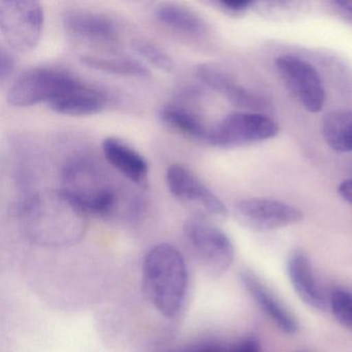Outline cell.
Segmentation results:
<instances>
[{
    "label": "cell",
    "instance_id": "19",
    "mask_svg": "<svg viewBox=\"0 0 352 352\" xmlns=\"http://www.w3.org/2000/svg\"><path fill=\"white\" fill-rule=\"evenodd\" d=\"M322 135L333 151H352V110L339 109L325 115L322 121Z\"/></svg>",
    "mask_w": 352,
    "mask_h": 352
},
{
    "label": "cell",
    "instance_id": "3",
    "mask_svg": "<svg viewBox=\"0 0 352 352\" xmlns=\"http://www.w3.org/2000/svg\"><path fill=\"white\" fill-rule=\"evenodd\" d=\"M60 190L86 214L111 217L120 206V192L114 181L98 164L76 158L65 164Z\"/></svg>",
    "mask_w": 352,
    "mask_h": 352
},
{
    "label": "cell",
    "instance_id": "14",
    "mask_svg": "<svg viewBox=\"0 0 352 352\" xmlns=\"http://www.w3.org/2000/svg\"><path fill=\"white\" fill-rule=\"evenodd\" d=\"M107 162L133 184H146L149 175L147 160L137 150L122 140L107 138L102 144Z\"/></svg>",
    "mask_w": 352,
    "mask_h": 352
},
{
    "label": "cell",
    "instance_id": "10",
    "mask_svg": "<svg viewBox=\"0 0 352 352\" xmlns=\"http://www.w3.org/2000/svg\"><path fill=\"white\" fill-rule=\"evenodd\" d=\"M234 213L242 226L257 232L279 230L302 219L300 209L274 199H245L236 206Z\"/></svg>",
    "mask_w": 352,
    "mask_h": 352
},
{
    "label": "cell",
    "instance_id": "9",
    "mask_svg": "<svg viewBox=\"0 0 352 352\" xmlns=\"http://www.w3.org/2000/svg\"><path fill=\"white\" fill-rule=\"evenodd\" d=\"M166 185L170 192L182 203L199 209L204 215L216 219L228 216L226 205L190 170L172 164L166 170Z\"/></svg>",
    "mask_w": 352,
    "mask_h": 352
},
{
    "label": "cell",
    "instance_id": "16",
    "mask_svg": "<svg viewBox=\"0 0 352 352\" xmlns=\"http://www.w3.org/2000/svg\"><path fill=\"white\" fill-rule=\"evenodd\" d=\"M102 92L80 83L67 94L48 104L51 110L65 116L82 117L98 114L106 107Z\"/></svg>",
    "mask_w": 352,
    "mask_h": 352
},
{
    "label": "cell",
    "instance_id": "22",
    "mask_svg": "<svg viewBox=\"0 0 352 352\" xmlns=\"http://www.w3.org/2000/svg\"><path fill=\"white\" fill-rule=\"evenodd\" d=\"M329 305L336 320L352 331L351 290L341 287L331 290Z\"/></svg>",
    "mask_w": 352,
    "mask_h": 352
},
{
    "label": "cell",
    "instance_id": "20",
    "mask_svg": "<svg viewBox=\"0 0 352 352\" xmlns=\"http://www.w3.org/2000/svg\"><path fill=\"white\" fill-rule=\"evenodd\" d=\"M80 60L86 67L102 73L131 78H148L150 76V72L145 65L126 57L82 55Z\"/></svg>",
    "mask_w": 352,
    "mask_h": 352
},
{
    "label": "cell",
    "instance_id": "1",
    "mask_svg": "<svg viewBox=\"0 0 352 352\" xmlns=\"http://www.w3.org/2000/svg\"><path fill=\"white\" fill-rule=\"evenodd\" d=\"M24 236L43 247L69 246L87 230V214L63 191H44L26 197L18 209Z\"/></svg>",
    "mask_w": 352,
    "mask_h": 352
},
{
    "label": "cell",
    "instance_id": "13",
    "mask_svg": "<svg viewBox=\"0 0 352 352\" xmlns=\"http://www.w3.org/2000/svg\"><path fill=\"white\" fill-rule=\"evenodd\" d=\"M241 280L259 308L283 333L289 335L298 333V322L296 316L253 272L242 271Z\"/></svg>",
    "mask_w": 352,
    "mask_h": 352
},
{
    "label": "cell",
    "instance_id": "21",
    "mask_svg": "<svg viewBox=\"0 0 352 352\" xmlns=\"http://www.w3.org/2000/svg\"><path fill=\"white\" fill-rule=\"evenodd\" d=\"M164 352H261V347L256 339L248 337L232 344L208 340L173 348Z\"/></svg>",
    "mask_w": 352,
    "mask_h": 352
},
{
    "label": "cell",
    "instance_id": "23",
    "mask_svg": "<svg viewBox=\"0 0 352 352\" xmlns=\"http://www.w3.org/2000/svg\"><path fill=\"white\" fill-rule=\"evenodd\" d=\"M131 46L138 55H140L144 60L147 61L156 69H162L164 72H170L174 69V63H173L170 55H168V53L164 52L156 45L152 44L148 41L137 40L133 41Z\"/></svg>",
    "mask_w": 352,
    "mask_h": 352
},
{
    "label": "cell",
    "instance_id": "12",
    "mask_svg": "<svg viewBox=\"0 0 352 352\" xmlns=\"http://www.w3.org/2000/svg\"><path fill=\"white\" fill-rule=\"evenodd\" d=\"M195 75L208 87L221 94L238 108L246 109L250 112L263 111L269 107L265 98L241 86L226 69L219 65L211 63L197 65Z\"/></svg>",
    "mask_w": 352,
    "mask_h": 352
},
{
    "label": "cell",
    "instance_id": "2",
    "mask_svg": "<svg viewBox=\"0 0 352 352\" xmlns=\"http://www.w3.org/2000/svg\"><path fill=\"white\" fill-rule=\"evenodd\" d=\"M143 282L146 296L164 317L180 314L188 294L186 261L180 251L168 243L156 245L144 258Z\"/></svg>",
    "mask_w": 352,
    "mask_h": 352
},
{
    "label": "cell",
    "instance_id": "7",
    "mask_svg": "<svg viewBox=\"0 0 352 352\" xmlns=\"http://www.w3.org/2000/svg\"><path fill=\"white\" fill-rule=\"evenodd\" d=\"M279 126L265 115L234 112L210 127L207 143L220 148L239 147L276 137Z\"/></svg>",
    "mask_w": 352,
    "mask_h": 352
},
{
    "label": "cell",
    "instance_id": "26",
    "mask_svg": "<svg viewBox=\"0 0 352 352\" xmlns=\"http://www.w3.org/2000/svg\"><path fill=\"white\" fill-rule=\"evenodd\" d=\"M338 192L344 201L352 205V179L343 181L338 188Z\"/></svg>",
    "mask_w": 352,
    "mask_h": 352
},
{
    "label": "cell",
    "instance_id": "11",
    "mask_svg": "<svg viewBox=\"0 0 352 352\" xmlns=\"http://www.w3.org/2000/svg\"><path fill=\"white\" fill-rule=\"evenodd\" d=\"M63 25L72 38L88 44L106 46L118 38V30L112 19L88 10L65 11Z\"/></svg>",
    "mask_w": 352,
    "mask_h": 352
},
{
    "label": "cell",
    "instance_id": "5",
    "mask_svg": "<svg viewBox=\"0 0 352 352\" xmlns=\"http://www.w3.org/2000/svg\"><path fill=\"white\" fill-rule=\"evenodd\" d=\"M45 24L43 6L34 0L0 1V30L10 48L26 53L40 43Z\"/></svg>",
    "mask_w": 352,
    "mask_h": 352
},
{
    "label": "cell",
    "instance_id": "24",
    "mask_svg": "<svg viewBox=\"0 0 352 352\" xmlns=\"http://www.w3.org/2000/svg\"><path fill=\"white\" fill-rule=\"evenodd\" d=\"M215 5L228 15H241L255 5L249 0H219Z\"/></svg>",
    "mask_w": 352,
    "mask_h": 352
},
{
    "label": "cell",
    "instance_id": "8",
    "mask_svg": "<svg viewBox=\"0 0 352 352\" xmlns=\"http://www.w3.org/2000/svg\"><path fill=\"white\" fill-rule=\"evenodd\" d=\"M276 67L286 87L300 104L311 113L322 110L325 92L316 69L302 59L281 56L276 60Z\"/></svg>",
    "mask_w": 352,
    "mask_h": 352
},
{
    "label": "cell",
    "instance_id": "6",
    "mask_svg": "<svg viewBox=\"0 0 352 352\" xmlns=\"http://www.w3.org/2000/svg\"><path fill=\"white\" fill-rule=\"evenodd\" d=\"M184 234L195 258L210 275H223L234 258L228 234L204 217H191L184 223Z\"/></svg>",
    "mask_w": 352,
    "mask_h": 352
},
{
    "label": "cell",
    "instance_id": "15",
    "mask_svg": "<svg viewBox=\"0 0 352 352\" xmlns=\"http://www.w3.org/2000/svg\"><path fill=\"white\" fill-rule=\"evenodd\" d=\"M287 273L298 298L315 310L323 311L327 300L319 286L308 256L302 251H294L287 261Z\"/></svg>",
    "mask_w": 352,
    "mask_h": 352
},
{
    "label": "cell",
    "instance_id": "25",
    "mask_svg": "<svg viewBox=\"0 0 352 352\" xmlns=\"http://www.w3.org/2000/svg\"><path fill=\"white\" fill-rule=\"evenodd\" d=\"M16 60L11 51L6 48L0 50V81L5 82L15 69Z\"/></svg>",
    "mask_w": 352,
    "mask_h": 352
},
{
    "label": "cell",
    "instance_id": "18",
    "mask_svg": "<svg viewBox=\"0 0 352 352\" xmlns=\"http://www.w3.org/2000/svg\"><path fill=\"white\" fill-rule=\"evenodd\" d=\"M160 118L174 131L207 143L210 127L190 109L179 104H166L160 109Z\"/></svg>",
    "mask_w": 352,
    "mask_h": 352
},
{
    "label": "cell",
    "instance_id": "4",
    "mask_svg": "<svg viewBox=\"0 0 352 352\" xmlns=\"http://www.w3.org/2000/svg\"><path fill=\"white\" fill-rule=\"evenodd\" d=\"M81 81L63 69L32 67L20 74L10 86L8 102L14 107H32L52 102Z\"/></svg>",
    "mask_w": 352,
    "mask_h": 352
},
{
    "label": "cell",
    "instance_id": "27",
    "mask_svg": "<svg viewBox=\"0 0 352 352\" xmlns=\"http://www.w3.org/2000/svg\"><path fill=\"white\" fill-rule=\"evenodd\" d=\"M337 5L340 6L342 9L345 10L349 14H352V1H337Z\"/></svg>",
    "mask_w": 352,
    "mask_h": 352
},
{
    "label": "cell",
    "instance_id": "17",
    "mask_svg": "<svg viewBox=\"0 0 352 352\" xmlns=\"http://www.w3.org/2000/svg\"><path fill=\"white\" fill-rule=\"evenodd\" d=\"M156 17L166 28L181 34L201 36L208 30L207 23L197 12L178 3H164L156 8Z\"/></svg>",
    "mask_w": 352,
    "mask_h": 352
}]
</instances>
